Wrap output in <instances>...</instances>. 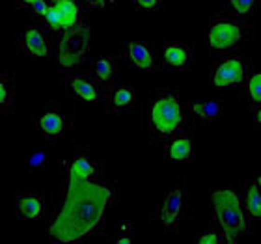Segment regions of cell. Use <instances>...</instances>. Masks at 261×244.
I'll list each match as a JSON object with an SVG mask.
<instances>
[{"label":"cell","instance_id":"d4e9b609","mask_svg":"<svg viewBox=\"0 0 261 244\" xmlns=\"http://www.w3.org/2000/svg\"><path fill=\"white\" fill-rule=\"evenodd\" d=\"M136 10L142 11H161L164 8V0H133Z\"/></svg>","mask_w":261,"mask_h":244},{"label":"cell","instance_id":"d6986e66","mask_svg":"<svg viewBox=\"0 0 261 244\" xmlns=\"http://www.w3.org/2000/svg\"><path fill=\"white\" fill-rule=\"evenodd\" d=\"M45 211V198L36 192L19 194L15 198V214L21 220H39Z\"/></svg>","mask_w":261,"mask_h":244},{"label":"cell","instance_id":"7402d4cb","mask_svg":"<svg viewBox=\"0 0 261 244\" xmlns=\"http://www.w3.org/2000/svg\"><path fill=\"white\" fill-rule=\"evenodd\" d=\"M15 101V84L13 78L6 73H0V114L8 112Z\"/></svg>","mask_w":261,"mask_h":244},{"label":"cell","instance_id":"3957f363","mask_svg":"<svg viewBox=\"0 0 261 244\" xmlns=\"http://www.w3.org/2000/svg\"><path fill=\"white\" fill-rule=\"evenodd\" d=\"M211 209L213 218H215V228L220 231L226 242L235 244L245 235L250 233L248 216L243 209L241 196L235 190H215L211 194Z\"/></svg>","mask_w":261,"mask_h":244},{"label":"cell","instance_id":"5bb4252c","mask_svg":"<svg viewBox=\"0 0 261 244\" xmlns=\"http://www.w3.org/2000/svg\"><path fill=\"white\" fill-rule=\"evenodd\" d=\"M101 172V164L88 153H76L64 162L65 179H93Z\"/></svg>","mask_w":261,"mask_h":244},{"label":"cell","instance_id":"9a60e30c","mask_svg":"<svg viewBox=\"0 0 261 244\" xmlns=\"http://www.w3.org/2000/svg\"><path fill=\"white\" fill-rule=\"evenodd\" d=\"M163 144L164 153L172 162H185V160H192V157H194V136L187 134L185 130L170 136L168 140H164Z\"/></svg>","mask_w":261,"mask_h":244},{"label":"cell","instance_id":"4fadbf2b","mask_svg":"<svg viewBox=\"0 0 261 244\" xmlns=\"http://www.w3.org/2000/svg\"><path fill=\"white\" fill-rule=\"evenodd\" d=\"M161 67L170 71H185L192 64V49L191 45L183 41H166L161 49Z\"/></svg>","mask_w":261,"mask_h":244},{"label":"cell","instance_id":"ffe728a7","mask_svg":"<svg viewBox=\"0 0 261 244\" xmlns=\"http://www.w3.org/2000/svg\"><path fill=\"white\" fill-rule=\"evenodd\" d=\"M246 101L250 104V114L254 116V125L259 127L261 123V73L252 71L245 78Z\"/></svg>","mask_w":261,"mask_h":244},{"label":"cell","instance_id":"44dd1931","mask_svg":"<svg viewBox=\"0 0 261 244\" xmlns=\"http://www.w3.org/2000/svg\"><path fill=\"white\" fill-rule=\"evenodd\" d=\"M261 179L254 177L248 179L245 184V196H243V209H245L246 216L252 220H259L261 218Z\"/></svg>","mask_w":261,"mask_h":244},{"label":"cell","instance_id":"5b68a950","mask_svg":"<svg viewBox=\"0 0 261 244\" xmlns=\"http://www.w3.org/2000/svg\"><path fill=\"white\" fill-rule=\"evenodd\" d=\"M41 21L55 34L62 36L65 32L84 28L86 11L79 0H56V2H49V8L41 17Z\"/></svg>","mask_w":261,"mask_h":244},{"label":"cell","instance_id":"7a4b0ae2","mask_svg":"<svg viewBox=\"0 0 261 244\" xmlns=\"http://www.w3.org/2000/svg\"><path fill=\"white\" fill-rule=\"evenodd\" d=\"M191 123L189 103L175 88L157 90L147 103V129L157 140L164 142L170 136L183 132Z\"/></svg>","mask_w":261,"mask_h":244},{"label":"cell","instance_id":"6da1fadb","mask_svg":"<svg viewBox=\"0 0 261 244\" xmlns=\"http://www.w3.org/2000/svg\"><path fill=\"white\" fill-rule=\"evenodd\" d=\"M118 190L93 179H65V190L58 209L53 212L47 235L53 242H84L97 233Z\"/></svg>","mask_w":261,"mask_h":244},{"label":"cell","instance_id":"52a82bcc","mask_svg":"<svg viewBox=\"0 0 261 244\" xmlns=\"http://www.w3.org/2000/svg\"><path fill=\"white\" fill-rule=\"evenodd\" d=\"M73 129V116L64 109L49 106L36 118V132L45 144L62 140Z\"/></svg>","mask_w":261,"mask_h":244},{"label":"cell","instance_id":"f1b7e54d","mask_svg":"<svg viewBox=\"0 0 261 244\" xmlns=\"http://www.w3.org/2000/svg\"><path fill=\"white\" fill-rule=\"evenodd\" d=\"M116 244H133V237H116Z\"/></svg>","mask_w":261,"mask_h":244},{"label":"cell","instance_id":"30bf717a","mask_svg":"<svg viewBox=\"0 0 261 244\" xmlns=\"http://www.w3.org/2000/svg\"><path fill=\"white\" fill-rule=\"evenodd\" d=\"M17 47L22 55L36 60H47L53 55V45L49 38L38 26H22L17 36Z\"/></svg>","mask_w":261,"mask_h":244},{"label":"cell","instance_id":"ba28073f","mask_svg":"<svg viewBox=\"0 0 261 244\" xmlns=\"http://www.w3.org/2000/svg\"><path fill=\"white\" fill-rule=\"evenodd\" d=\"M84 55H88V28L62 34L56 45V62L62 69H75L82 64Z\"/></svg>","mask_w":261,"mask_h":244},{"label":"cell","instance_id":"4316f807","mask_svg":"<svg viewBox=\"0 0 261 244\" xmlns=\"http://www.w3.org/2000/svg\"><path fill=\"white\" fill-rule=\"evenodd\" d=\"M47 8H49V0H36V2H32V4L28 6L27 10L30 13H34L38 19H41L45 15V11H47Z\"/></svg>","mask_w":261,"mask_h":244},{"label":"cell","instance_id":"603a6c76","mask_svg":"<svg viewBox=\"0 0 261 244\" xmlns=\"http://www.w3.org/2000/svg\"><path fill=\"white\" fill-rule=\"evenodd\" d=\"M228 6L231 15L239 17V19H250L256 13L259 0H228Z\"/></svg>","mask_w":261,"mask_h":244},{"label":"cell","instance_id":"ac0fdd59","mask_svg":"<svg viewBox=\"0 0 261 244\" xmlns=\"http://www.w3.org/2000/svg\"><path fill=\"white\" fill-rule=\"evenodd\" d=\"M90 76L97 82L99 86L109 90L112 84H116L118 76V65L112 56H97L90 62Z\"/></svg>","mask_w":261,"mask_h":244},{"label":"cell","instance_id":"484cf974","mask_svg":"<svg viewBox=\"0 0 261 244\" xmlns=\"http://www.w3.org/2000/svg\"><path fill=\"white\" fill-rule=\"evenodd\" d=\"M222 240L224 239H222V235H220V231H218L217 228H213L211 231L200 235V237L196 239V242L198 244H220Z\"/></svg>","mask_w":261,"mask_h":244},{"label":"cell","instance_id":"8992f818","mask_svg":"<svg viewBox=\"0 0 261 244\" xmlns=\"http://www.w3.org/2000/svg\"><path fill=\"white\" fill-rule=\"evenodd\" d=\"M248 73H250V64L245 56L229 52V55L222 56L220 60L213 64L209 82L217 90H226L229 86L243 84Z\"/></svg>","mask_w":261,"mask_h":244},{"label":"cell","instance_id":"83f0119b","mask_svg":"<svg viewBox=\"0 0 261 244\" xmlns=\"http://www.w3.org/2000/svg\"><path fill=\"white\" fill-rule=\"evenodd\" d=\"M82 4L92 8V10H107L109 8V0H82Z\"/></svg>","mask_w":261,"mask_h":244},{"label":"cell","instance_id":"f546056e","mask_svg":"<svg viewBox=\"0 0 261 244\" xmlns=\"http://www.w3.org/2000/svg\"><path fill=\"white\" fill-rule=\"evenodd\" d=\"M17 2V6H19V8H22V10H27L28 6L32 4V2H36V0H15Z\"/></svg>","mask_w":261,"mask_h":244},{"label":"cell","instance_id":"277c9868","mask_svg":"<svg viewBox=\"0 0 261 244\" xmlns=\"http://www.w3.org/2000/svg\"><path fill=\"white\" fill-rule=\"evenodd\" d=\"M250 34V26L246 19H239L235 15L217 17L209 22L207 28V43L209 52L213 55H229L245 45Z\"/></svg>","mask_w":261,"mask_h":244},{"label":"cell","instance_id":"8fae6325","mask_svg":"<svg viewBox=\"0 0 261 244\" xmlns=\"http://www.w3.org/2000/svg\"><path fill=\"white\" fill-rule=\"evenodd\" d=\"M64 88L67 95L79 99V101H86V103L101 101V99H105V93H107V90L99 86L92 76L82 75V73H71V75L65 76Z\"/></svg>","mask_w":261,"mask_h":244},{"label":"cell","instance_id":"cb8c5ba5","mask_svg":"<svg viewBox=\"0 0 261 244\" xmlns=\"http://www.w3.org/2000/svg\"><path fill=\"white\" fill-rule=\"evenodd\" d=\"M47 164H49V155L43 149H38V151H32L27 158V168L32 172V174H43L47 170Z\"/></svg>","mask_w":261,"mask_h":244},{"label":"cell","instance_id":"2e32d148","mask_svg":"<svg viewBox=\"0 0 261 244\" xmlns=\"http://www.w3.org/2000/svg\"><path fill=\"white\" fill-rule=\"evenodd\" d=\"M105 101H107V110L109 112H112V114H123V112H129V110L135 109L136 92L135 88L130 86L112 84L107 90V93H105Z\"/></svg>","mask_w":261,"mask_h":244},{"label":"cell","instance_id":"e0dca14e","mask_svg":"<svg viewBox=\"0 0 261 244\" xmlns=\"http://www.w3.org/2000/svg\"><path fill=\"white\" fill-rule=\"evenodd\" d=\"M224 114L222 99H209V101H192L189 103L191 123H215Z\"/></svg>","mask_w":261,"mask_h":244},{"label":"cell","instance_id":"9c48e42d","mask_svg":"<svg viewBox=\"0 0 261 244\" xmlns=\"http://www.w3.org/2000/svg\"><path fill=\"white\" fill-rule=\"evenodd\" d=\"M123 58L133 69L155 73L161 69V58L151 45L140 39H127L123 43Z\"/></svg>","mask_w":261,"mask_h":244},{"label":"cell","instance_id":"7c38bea8","mask_svg":"<svg viewBox=\"0 0 261 244\" xmlns=\"http://www.w3.org/2000/svg\"><path fill=\"white\" fill-rule=\"evenodd\" d=\"M183 211H185V192H183L179 186H174V188L166 194L163 205H161V209H159V220H161V226H163L168 233L175 231V229L179 228Z\"/></svg>","mask_w":261,"mask_h":244},{"label":"cell","instance_id":"4dcf8cb0","mask_svg":"<svg viewBox=\"0 0 261 244\" xmlns=\"http://www.w3.org/2000/svg\"><path fill=\"white\" fill-rule=\"evenodd\" d=\"M49 2H56V0H49Z\"/></svg>","mask_w":261,"mask_h":244}]
</instances>
